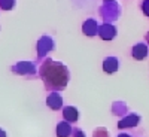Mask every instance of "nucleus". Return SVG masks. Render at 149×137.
I'll return each mask as SVG.
<instances>
[{"label": "nucleus", "mask_w": 149, "mask_h": 137, "mask_svg": "<svg viewBox=\"0 0 149 137\" xmlns=\"http://www.w3.org/2000/svg\"><path fill=\"white\" fill-rule=\"evenodd\" d=\"M145 51H146V49L143 46H136L134 48V57L136 58H143L145 57Z\"/></svg>", "instance_id": "f03ea898"}, {"label": "nucleus", "mask_w": 149, "mask_h": 137, "mask_svg": "<svg viewBox=\"0 0 149 137\" xmlns=\"http://www.w3.org/2000/svg\"><path fill=\"white\" fill-rule=\"evenodd\" d=\"M94 27H95V22H94V21H86L85 26H84V31H85L86 34H94V33H95Z\"/></svg>", "instance_id": "f257e3e1"}]
</instances>
